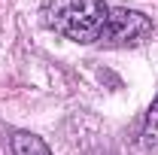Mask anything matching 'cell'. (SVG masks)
Instances as JSON below:
<instances>
[{"label": "cell", "mask_w": 158, "mask_h": 155, "mask_svg": "<svg viewBox=\"0 0 158 155\" xmlns=\"http://www.w3.org/2000/svg\"><path fill=\"white\" fill-rule=\"evenodd\" d=\"M9 146H12V155H52V149L40 137L27 134V131H15L12 140H9Z\"/></svg>", "instance_id": "cell-2"}, {"label": "cell", "mask_w": 158, "mask_h": 155, "mask_svg": "<svg viewBox=\"0 0 158 155\" xmlns=\"http://www.w3.org/2000/svg\"><path fill=\"white\" fill-rule=\"evenodd\" d=\"M143 143L152 146L158 143V100L149 107V116H146V128H143Z\"/></svg>", "instance_id": "cell-3"}, {"label": "cell", "mask_w": 158, "mask_h": 155, "mask_svg": "<svg viewBox=\"0 0 158 155\" xmlns=\"http://www.w3.org/2000/svg\"><path fill=\"white\" fill-rule=\"evenodd\" d=\"M116 6L106 0H46L43 3V24L61 37L82 43V46H110L113 40Z\"/></svg>", "instance_id": "cell-1"}]
</instances>
